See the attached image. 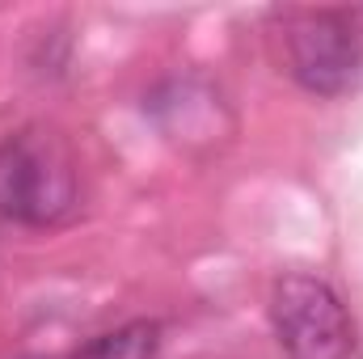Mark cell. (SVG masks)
Returning <instances> with one entry per match:
<instances>
[{
    "instance_id": "cell-1",
    "label": "cell",
    "mask_w": 363,
    "mask_h": 359,
    "mask_svg": "<svg viewBox=\"0 0 363 359\" xmlns=\"http://www.w3.org/2000/svg\"><path fill=\"white\" fill-rule=\"evenodd\" d=\"M77 207V165L55 131L26 127L0 144V216L55 224Z\"/></svg>"
},
{
    "instance_id": "cell-2",
    "label": "cell",
    "mask_w": 363,
    "mask_h": 359,
    "mask_svg": "<svg viewBox=\"0 0 363 359\" xmlns=\"http://www.w3.org/2000/svg\"><path fill=\"white\" fill-rule=\"evenodd\" d=\"M271 326L287 359H351L359 343L342 296L304 270L274 279Z\"/></svg>"
},
{
    "instance_id": "cell-3",
    "label": "cell",
    "mask_w": 363,
    "mask_h": 359,
    "mask_svg": "<svg viewBox=\"0 0 363 359\" xmlns=\"http://www.w3.org/2000/svg\"><path fill=\"white\" fill-rule=\"evenodd\" d=\"M287 64L291 77L317 97H342L359 85L363 43L347 13L313 9L287 21Z\"/></svg>"
},
{
    "instance_id": "cell-4",
    "label": "cell",
    "mask_w": 363,
    "mask_h": 359,
    "mask_svg": "<svg viewBox=\"0 0 363 359\" xmlns=\"http://www.w3.org/2000/svg\"><path fill=\"white\" fill-rule=\"evenodd\" d=\"M161 347V330L157 321H131L114 334L93 338L89 347H81L77 359H152Z\"/></svg>"
}]
</instances>
